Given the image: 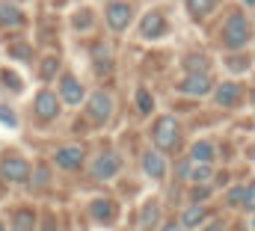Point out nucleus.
<instances>
[{
	"mask_svg": "<svg viewBox=\"0 0 255 231\" xmlns=\"http://www.w3.org/2000/svg\"><path fill=\"white\" fill-rule=\"evenodd\" d=\"M60 74V57H45L42 59V65H39V77L42 80H51V77H57Z\"/></svg>",
	"mask_w": 255,
	"mask_h": 231,
	"instance_id": "obj_24",
	"label": "nucleus"
},
{
	"mask_svg": "<svg viewBox=\"0 0 255 231\" xmlns=\"http://www.w3.org/2000/svg\"><path fill=\"white\" fill-rule=\"evenodd\" d=\"M42 184H48V169H45V166L36 169V181H33V187H42Z\"/></svg>",
	"mask_w": 255,
	"mask_h": 231,
	"instance_id": "obj_33",
	"label": "nucleus"
},
{
	"mask_svg": "<svg viewBox=\"0 0 255 231\" xmlns=\"http://www.w3.org/2000/svg\"><path fill=\"white\" fill-rule=\"evenodd\" d=\"M163 231H184V229H181V223H169V226H163Z\"/></svg>",
	"mask_w": 255,
	"mask_h": 231,
	"instance_id": "obj_36",
	"label": "nucleus"
},
{
	"mask_svg": "<svg viewBox=\"0 0 255 231\" xmlns=\"http://www.w3.org/2000/svg\"><path fill=\"white\" fill-rule=\"evenodd\" d=\"M214 154H217V148H214L208 139L193 142V148H190V157L196 160V163H211V160H214Z\"/></svg>",
	"mask_w": 255,
	"mask_h": 231,
	"instance_id": "obj_19",
	"label": "nucleus"
},
{
	"mask_svg": "<svg viewBox=\"0 0 255 231\" xmlns=\"http://www.w3.org/2000/svg\"><path fill=\"white\" fill-rule=\"evenodd\" d=\"M211 178H214L211 163H196V166L187 169V178H184V181H193V184H211Z\"/></svg>",
	"mask_w": 255,
	"mask_h": 231,
	"instance_id": "obj_20",
	"label": "nucleus"
},
{
	"mask_svg": "<svg viewBox=\"0 0 255 231\" xmlns=\"http://www.w3.org/2000/svg\"><path fill=\"white\" fill-rule=\"evenodd\" d=\"M157 220H160V202L148 199V202L142 205V211H139V229L151 231L154 226H157Z\"/></svg>",
	"mask_w": 255,
	"mask_h": 231,
	"instance_id": "obj_16",
	"label": "nucleus"
},
{
	"mask_svg": "<svg viewBox=\"0 0 255 231\" xmlns=\"http://www.w3.org/2000/svg\"><path fill=\"white\" fill-rule=\"evenodd\" d=\"M241 95H244V92H241V86L229 80V83H220V86H217L214 101H217L220 107H238V104H241Z\"/></svg>",
	"mask_w": 255,
	"mask_h": 231,
	"instance_id": "obj_14",
	"label": "nucleus"
},
{
	"mask_svg": "<svg viewBox=\"0 0 255 231\" xmlns=\"http://www.w3.org/2000/svg\"><path fill=\"white\" fill-rule=\"evenodd\" d=\"M0 231H9V226H6V223H3V220H0Z\"/></svg>",
	"mask_w": 255,
	"mask_h": 231,
	"instance_id": "obj_38",
	"label": "nucleus"
},
{
	"mask_svg": "<svg viewBox=\"0 0 255 231\" xmlns=\"http://www.w3.org/2000/svg\"><path fill=\"white\" fill-rule=\"evenodd\" d=\"M92 62H95V68H98L101 74H107V71L113 68V57H110V48H104V45H101V48H95V51H92Z\"/></svg>",
	"mask_w": 255,
	"mask_h": 231,
	"instance_id": "obj_23",
	"label": "nucleus"
},
{
	"mask_svg": "<svg viewBox=\"0 0 255 231\" xmlns=\"http://www.w3.org/2000/svg\"><path fill=\"white\" fill-rule=\"evenodd\" d=\"M104 18H107V27L113 33H125L128 27H130V21H133V9L128 3H122V0H113V3H107Z\"/></svg>",
	"mask_w": 255,
	"mask_h": 231,
	"instance_id": "obj_8",
	"label": "nucleus"
},
{
	"mask_svg": "<svg viewBox=\"0 0 255 231\" xmlns=\"http://www.w3.org/2000/svg\"><path fill=\"white\" fill-rule=\"evenodd\" d=\"M250 231H255V217H253V220H250Z\"/></svg>",
	"mask_w": 255,
	"mask_h": 231,
	"instance_id": "obj_39",
	"label": "nucleus"
},
{
	"mask_svg": "<svg viewBox=\"0 0 255 231\" xmlns=\"http://www.w3.org/2000/svg\"><path fill=\"white\" fill-rule=\"evenodd\" d=\"M184 95H193V98H199V95H208L211 92V74L208 71H199V74H187L184 80H181V86H178Z\"/></svg>",
	"mask_w": 255,
	"mask_h": 231,
	"instance_id": "obj_12",
	"label": "nucleus"
},
{
	"mask_svg": "<svg viewBox=\"0 0 255 231\" xmlns=\"http://www.w3.org/2000/svg\"><path fill=\"white\" fill-rule=\"evenodd\" d=\"M244 196H247V187H232L226 199H229V205H232V208H238V205H244Z\"/></svg>",
	"mask_w": 255,
	"mask_h": 231,
	"instance_id": "obj_28",
	"label": "nucleus"
},
{
	"mask_svg": "<svg viewBox=\"0 0 255 231\" xmlns=\"http://www.w3.org/2000/svg\"><path fill=\"white\" fill-rule=\"evenodd\" d=\"M205 220H208V208L205 205H190L181 214V229H199Z\"/></svg>",
	"mask_w": 255,
	"mask_h": 231,
	"instance_id": "obj_17",
	"label": "nucleus"
},
{
	"mask_svg": "<svg viewBox=\"0 0 255 231\" xmlns=\"http://www.w3.org/2000/svg\"><path fill=\"white\" fill-rule=\"evenodd\" d=\"M166 33V18L163 12H145L139 21V36L142 39H160Z\"/></svg>",
	"mask_w": 255,
	"mask_h": 231,
	"instance_id": "obj_11",
	"label": "nucleus"
},
{
	"mask_svg": "<svg viewBox=\"0 0 255 231\" xmlns=\"http://www.w3.org/2000/svg\"><path fill=\"white\" fill-rule=\"evenodd\" d=\"M63 110V101L57 98V92H51V89H39L36 92V98H33V113L36 118L42 121V124H48V121H54L57 116Z\"/></svg>",
	"mask_w": 255,
	"mask_h": 231,
	"instance_id": "obj_4",
	"label": "nucleus"
},
{
	"mask_svg": "<svg viewBox=\"0 0 255 231\" xmlns=\"http://www.w3.org/2000/svg\"><path fill=\"white\" fill-rule=\"evenodd\" d=\"M0 124H3V127H12V130L18 127V113H15L9 104H0Z\"/></svg>",
	"mask_w": 255,
	"mask_h": 231,
	"instance_id": "obj_27",
	"label": "nucleus"
},
{
	"mask_svg": "<svg viewBox=\"0 0 255 231\" xmlns=\"http://www.w3.org/2000/svg\"><path fill=\"white\" fill-rule=\"evenodd\" d=\"M57 98L63 104H68V107H77V104L86 101V89H83V83L74 74H63L60 77V86H57Z\"/></svg>",
	"mask_w": 255,
	"mask_h": 231,
	"instance_id": "obj_9",
	"label": "nucleus"
},
{
	"mask_svg": "<svg viewBox=\"0 0 255 231\" xmlns=\"http://www.w3.org/2000/svg\"><path fill=\"white\" fill-rule=\"evenodd\" d=\"M116 214H119V205L113 202V199H92L89 202V217L95 220V223H101V226H107V223H113L116 220Z\"/></svg>",
	"mask_w": 255,
	"mask_h": 231,
	"instance_id": "obj_10",
	"label": "nucleus"
},
{
	"mask_svg": "<svg viewBox=\"0 0 255 231\" xmlns=\"http://www.w3.org/2000/svg\"><path fill=\"white\" fill-rule=\"evenodd\" d=\"M244 3H247V6H255V0H244Z\"/></svg>",
	"mask_w": 255,
	"mask_h": 231,
	"instance_id": "obj_40",
	"label": "nucleus"
},
{
	"mask_svg": "<svg viewBox=\"0 0 255 231\" xmlns=\"http://www.w3.org/2000/svg\"><path fill=\"white\" fill-rule=\"evenodd\" d=\"M205 231H223V223H214V226H208Z\"/></svg>",
	"mask_w": 255,
	"mask_h": 231,
	"instance_id": "obj_37",
	"label": "nucleus"
},
{
	"mask_svg": "<svg viewBox=\"0 0 255 231\" xmlns=\"http://www.w3.org/2000/svg\"><path fill=\"white\" fill-rule=\"evenodd\" d=\"M217 3H220V0H187V9H190L193 18L202 21V18H208V15L217 9Z\"/></svg>",
	"mask_w": 255,
	"mask_h": 231,
	"instance_id": "obj_21",
	"label": "nucleus"
},
{
	"mask_svg": "<svg viewBox=\"0 0 255 231\" xmlns=\"http://www.w3.org/2000/svg\"><path fill=\"white\" fill-rule=\"evenodd\" d=\"M86 116L95 121V124H107L110 116H113V98L107 92H92L86 95Z\"/></svg>",
	"mask_w": 255,
	"mask_h": 231,
	"instance_id": "obj_7",
	"label": "nucleus"
},
{
	"mask_svg": "<svg viewBox=\"0 0 255 231\" xmlns=\"http://www.w3.org/2000/svg\"><path fill=\"white\" fill-rule=\"evenodd\" d=\"M24 24H27V15H24L15 3H0V27L18 30V27H24Z\"/></svg>",
	"mask_w": 255,
	"mask_h": 231,
	"instance_id": "obj_15",
	"label": "nucleus"
},
{
	"mask_svg": "<svg viewBox=\"0 0 255 231\" xmlns=\"http://www.w3.org/2000/svg\"><path fill=\"white\" fill-rule=\"evenodd\" d=\"M133 98H136V110H139L142 116L154 113V101H151V92H148V89H136V95H133Z\"/></svg>",
	"mask_w": 255,
	"mask_h": 231,
	"instance_id": "obj_25",
	"label": "nucleus"
},
{
	"mask_svg": "<svg viewBox=\"0 0 255 231\" xmlns=\"http://www.w3.org/2000/svg\"><path fill=\"white\" fill-rule=\"evenodd\" d=\"M250 36H253V30H250L247 15H244V12H232V15L226 18V27H223V42H226L232 51H241V48L250 42Z\"/></svg>",
	"mask_w": 255,
	"mask_h": 231,
	"instance_id": "obj_2",
	"label": "nucleus"
},
{
	"mask_svg": "<svg viewBox=\"0 0 255 231\" xmlns=\"http://www.w3.org/2000/svg\"><path fill=\"white\" fill-rule=\"evenodd\" d=\"M36 229V214L30 208H18L12 214V231H33Z\"/></svg>",
	"mask_w": 255,
	"mask_h": 231,
	"instance_id": "obj_18",
	"label": "nucleus"
},
{
	"mask_svg": "<svg viewBox=\"0 0 255 231\" xmlns=\"http://www.w3.org/2000/svg\"><path fill=\"white\" fill-rule=\"evenodd\" d=\"M83 160H86V148L80 142H68V145H60L54 151V163L63 172H77L83 166Z\"/></svg>",
	"mask_w": 255,
	"mask_h": 231,
	"instance_id": "obj_5",
	"label": "nucleus"
},
{
	"mask_svg": "<svg viewBox=\"0 0 255 231\" xmlns=\"http://www.w3.org/2000/svg\"><path fill=\"white\" fill-rule=\"evenodd\" d=\"M208 196H211V187H208V184H196V187H193V202H196V205H202Z\"/></svg>",
	"mask_w": 255,
	"mask_h": 231,
	"instance_id": "obj_29",
	"label": "nucleus"
},
{
	"mask_svg": "<svg viewBox=\"0 0 255 231\" xmlns=\"http://www.w3.org/2000/svg\"><path fill=\"white\" fill-rule=\"evenodd\" d=\"M229 68L232 71H244L247 68V59H229Z\"/></svg>",
	"mask_w": 255,
	"mask_h": 231,
	"instance_id": "obj_34",
	"label": "nucleus"
},
{
	"mask_svg": "<svg viewBox=\"0 0 255 231\" xmlns=\"http://www.w3.org/2000/svg\"><path fill=\"white\" fill-rule=\"evenodd\" d=\"M12 57H18V59H30V57H33V54H30V45H15Z\"/></svg>",
	"mask_w": 255,
	"mask_h": 231,
	"instance_id": "obj_31",
	"label": "nucleus"
},
{
	"mask_svg": "<svg viewBox=\"0 0 255 231\" xmlns=\"http://www.w3.org/2000/svg\"><path fill=\"white\" fill-rule=\"evenodd\" d=\"M0 83H3V89H9V92H21V89H24V80H21L18 71H12V68H0Z\"/></svg>",
	"mask_w": 255,
	"mask_h": 231,
	"instance_id": "obj_22",
	"label": "nucleus"
},
{
	"mask_svg": "<svg viewBox=\"0 0 255 231\" xmlns=\"http://www.w3.org/2000/svg\"><path fill=\"white\" fill-rule=\"evenodd\" d=\"M0 178L9 181V184H30L33 166H30L27 157H21V154H15V151H6V154L0 157Z\"/></svg>",
	"mask_w": 255,
	"mask_h": 231,
	"instance_id": "obj_1",
	"label": "nucleus"
},
{
	"mask_svg": "<svg viewBox=\"0 0 255 231\" xmlns=\"http://www.w3.org/2000/svg\"><path fill=\"white\" fill-rule=\"evenodd\" d=\"M208 59L202 57V54H193V57L184 59V68H187V74H199V71H208Z\"/></svg>",
	"mask_w": 255,
	"mask_h": 231,
	"instance_id": "obj_26",
	"label": "nucleus"
},
{
	"mask_svg": "<svg viewBox=\"0 0 255 231\" xmlns=\"http://www.w3.org/2000/svg\"><path fill=\"white\" fill-rule=\"evenodd\" d=\"M119 172H122V157H119L116 151L98 154V157L92 160V166H89V175H92L95 181H113Z\"/></svg>",
	"mask_w": 255,
	"mask_h": 231,
	"instance_id": "obj_6",
	"label": "nucleus"
},
{
	"mask_svg": "<svg viewBox=\"0 0 255 231\" xmlns=\"http://www.w3.org/2000/svg\"><path fill=\"white\" fill-rule=\"evenodd\" d=\"M92 21V15L89 12H80V15H74V24H77V30H86V24Z\"/></svg>",
	"mask_w": 255,
	"mask_h": 231,
	"instance_id": "obj_32",
	"label": "nucleus"
},
{
	"mask_svg": "<svg viewBox=\"0 0 255 231\" xmlns=\"http://www.w3.org/2000/svg\"><path fill=\"white\" fill-rule=\"evenodd\" d=\"M42 231H57V220L54 217H45V229Z\"/></svg>",
	"mask_w": 255,
	"mask_h": 231,
	"instance_id": "obj_35",
	"label": "nucleus"
},
{
	"mask_svg": "<svg viewBox=\"0 0 255 231\" xmlns=\"http://www.w3.org/2000/svg\"><path fill=\"white\" fill-rule=\"evenodd\" d=\"M151 136H154L157 151H169V148H175V145H178V136H181V124H178V118H175V116H163V118L154 124Z\"/></svg>",
	"mask_w": 255,
	"mask_h": 231,
	"instance_id": "obj_3",
	"label": "nucleus"
},
{
	"mask_svg": "<svg viewBox=\"0 0 255 231\" xmlns=\"http://www.w3.org/2000/svg\"><path fill=\"white\" fill-rule=\"evenodd\" d=\"M142 169L148 178H154V181H160L166 169H169V163H166V157H163V151H157V148H151V151H145L142 154Z\"/></svg>",
	"mask_w": 255,
	"mask_h": 231,
	"instance_id": "obj_13",
	"label": "nucleus"
},
{
	"mask_svg": "<svg viewBox=\"0 0 255 231\" xmlns=\"http://www.w3.org/2000/svg\"><path fill=\"white\" fill-rule=\"evenodd\" d=\"M244 208H250L255 214V184H250L247 187V196H244Z\"/></svg>",
	"mask_w": 255,
	"mask_h": 231,
	"instance_id": "obj_30",
	"label": "nucleus"
}]
</instances>
